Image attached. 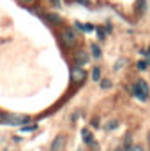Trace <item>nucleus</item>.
I'll list each match as a JSON object with an SVG mask.
<instances>
[{"mask_svg": "<svg viewBox=\"0 0 150 151\" xmlns=\"http://www.w3.org/2000/svg\"><path fill=\"white\" fill-rule=\"evenodd\" d=\"M78 2H79V4H85V5H88V4H90L88 0H78Z\"/></svg>", "mask_w": 150, "mask_h": 151, "instance_id": "20", "label": "nucleus"}, {"mask_svg": "<svg viewBox=\"0 0 150 151\" xmlns=\"http://www.w3.org/2000/svg\"><path fill=\"white\" fill-rule=\"evenodd\" d=\"M69 76H71V81H73L74 84H83V83L87 81V72H85V69L79 67V65H73Z\"/></svg>", "mask_w": 150, "mask_h": 151, "instance_id": "3", "label": "nucleus"}, {"mask_svg": "<svg viewBox=\"0 0 150 151\" xmlns=\"http://www.w3.org/2000/svg\"><path fill=\"white\" fill-rule=\"evenodd\" d=\"M73 58H74V65H79V67H85L88 63V60H90V56L85 51H78Z\"/></svg>", "mask_w": 150, "mask_h": 151, "instance_id": "5", "label": "nucleus"}, {"mask_svg": "<svg viewBox=\"0 0 150 151\" xmlns=\"http://www.w3.org/2000/svg\"><path fill=\"white\" fill-rule=\"evenodd\" d=\"M133 93H134V97L138 100L147 102L149 100V95H150V88H149V84H147V81H143V79L136 81L134 86H133Z\"/></svg>", "mask_w": 150, "mask_h": 151, "instance_id": "1", "label": "nucleus"}, {"mask_svg": "<svg viewBox=\"0 0 150 151\" xmlns=\"http://www.w3.org/2000/svg\"><path fill=\"white\" fill-rule=\"evenodd\" d=\"M44 19L46 21H50V23H53V25H57V23H60L62 19H60V16L58 14H55V12H46L44 14Z\"/></svg>", "mask_w": 150, "mask_h": 151, "instance_id": "7", "label": "nucleus"}, {"mask_svg": "<svg viewBox=\"0 0 150 151\" xmlns=\"http://www.w3.org/2000/svg\"><path fill=\"white\" fill-rule=\"evenodd\" d=\"M21 2H25V4H32L34 0H21Z\"/></svg>", "mask_w": 150, "mask_h": 151, "instance_id": "21", "label": "nucleus"}, {"mask_svg": "<svg viewBox=\"0 0 150 151\" xmlns=\"http://www.w3.org/2000/svg\"><path fill=\"white\" fill-rule=\"evenodd\" d=\"M90 51H92V56H94V58H101V53H103V51H101V47H99L97 44H92V46H90Z\"/></svg>", "mask_w": 150, "mask_h": 151, "instance_id": "11", "label": "nucleus"}, {"mask_svg": "<svg viewBox=\"0 0 150 151\" xmlns=\"http://www.w3.org/2000/svg\"><path fill=\"white\" fill-rule=\"evenodd\" d=\"M81 137H83V142L87 146H94V135H92V132L88 128H83L81 130Z\"/></svg>", "mask_w": 150, "mask_h": 151, "instance_id": "6", "label": "nucleus"}, {"mask_svg": "<svg viewBox=\"0 0 150 151\" xmlns=\"http://www.w3.org/2000/svg\"><path fill=\"white\" fill-rule=\"evenodd\" d=\"M131 151H145V150H143L141 146H133V150H131Z\"/></svg>", "mask_w": 150, "mask_h": 151, "instance_id": "19", "label": "nucleus"}, {"mask_svg": "<svg viewBox=\"0 0 150 151\" xmlns=\"http://www.w3.org/2000/svg\"><path fill=\"white\" fill-rule=\"evenodd\" d=\"M113 128H117V121H110L108 123V130H113Z\"/></svg>", "mask_w": 150, "mask_h": 151, "instance_id": "18", "label": "nucleus"}, {"mask_svg": "<svg viewBox=\"0 0 150 151\" xmlns=\"http://www.w3.org/2000/svg\"><path fill=\"white\" fill-rule=\"evenodd\" d=\"M0 114H2V113H0Z\"/></svg>", "mask_w": 150, "mask_h": 151, "instance_id": "25", "label": "nucleus"}, {"mask_svg": "<svg viewBox=\"0 0 150 151\" xmlns=\"http://www.w3.org/2000/svg\"><path fill=\"white\" fill-rule=\"evenodd\" d=\"M115 151H124V150H122V148H118V150H115Z\"/></svg>", "mask_w": 150, "mask_h": 151, "instance_id": "23", "label": "nucleus"}, {"mask_svg": "<svg viewBox=\"0 0 150 151\" xmlns=\"http://www.w3.org/2000/svg\"><path fill=\"white\" fill-rule=\"evenodd\" d=\"M131 150H133V139L125 137V141H124V151H131Z\"/></svg>", "mask_w": 150, "mask_h": 151, "instance_id": "12", "label": "nucleus"}, {"mask_svg": "<svg viewBox=\"0 0 150 151\" xmlns=\"http://www.w3.org/2000/svg\"><path fill=\"white\" fill-rule=\"evenodd\" d=\"M95 32H97V35H99V39H104V37H106V32H104V30H103L101 27H99V28H97Z\"/></svg>", "mask_w": 150, "mask_h": 151, "instance_id": "17", "label": "nucleus"}, {"mask_svg": "<svg viewBox=\"0 0 150 151\" xmlns=\"http://www.w3.org/2000/svg\"><path fill=\"white\" fill-rule=\"evenodd\" d=\"M101 83V88H104V90H108L110 86H111V81L110 79H103V81H99Z\"/></svg>", "mask_w": 150, "mask_h": 151, "instance_id": "15", "label": "nucleus"}, {"mask_svg": "<svg viewBox=\"0 0 150 151\" xmlns=\"http://www.w3.org/2000/svg\"><path fill=\"white\" fill-rule=\"evenodd\" d=\"M136 67H138V70H147L149 63H147V60H140V62L136 63Z\"/></svg>", "mask_w": 150, "mask_h": 151, "instance_id": "13", "label": "nucleus"}, {"mask_svg": "<svg viewBox=\"0 0 150 151\" xmlns=\"http://www.w3.org/2000/svg\"><path fill=\"white\" fill-rule=\"evenodd\" d=\"M76 27H78L79 30L87 32V34H90V32H94V30H95V28H94V25H90V23H79V21H76Z\"/></svg>", "mask_w": 150, "mask_h": 151, "instance_id": "8", "label": "nucleus"}, {"mask_svg": "<svg viewBox=\"0 0 150 151\" xmlns=\"http://www.w3.org/2000/svg\"><path fill=\"white\" fill-rule=\"evenodd\" d=\"M92 81L94 83H99L101 81V69L99 67H94L92 69Z\"/></svg>", "mask_w": 150, "mask_h": 151, "instance_id": "10", "label": "nucleus"}, {"mask_svg": "<svg viewBox=\"0 0 150 151\" xmlns=\"http://www.w3.org/2000/svg\"><path fill=\"white\" fill-rule=\"evenodd\" d=\"M34 130H37V125L36 123H32L28 127H21V132H34Z\"/></svg>", "mask_w": 150, "mask_h": 151, "instance_id": "14", "label": "nucleus"}, {"mask_svg": "<svg viewBox=\"0 0 150 151\" xmlns=\"http://www.w3.org/2000/svg\"><path fill=\"white\" fill-rule=\"evenodd\" d=\"M60 40H62L64 46L74 47L76 46V34L69 28V27H67V28H62V30H60Z\"/></svg>", "mask_w": 150, "mask_h": 151, "instance_id": "4", "label": "nucleus"}, {"mask_svg": "<svg viewBox=\"0 0 150 151\" xmlns=\"http://www.w3.org/2000/svg\"><path fill=\"white\" fill-rule=\"evenodd\" d=\"M2 151H7V150H2Z\"/></svg>", "mask_w": 150, "mask_h": 151, "instance_id": "24", "label": "nucleus"}, {"mask_svg": "<svg viewBox=\"0 0 150 151\" xmlns=\"http://www.w3.org/2000/svg\"><path fill=\"white\" fill-rule=\"evenodd\" d=\"M30 121V118L28 116H18V114H0V123H4V125H9V127H18V125H25V123H28Z\"/></svg>", "mask_w": 150, "mask_h": 151, "instance_id": "2", "label": "nucleus"}, {"mask_svg": "<svg viewBox=\"0 0 150 151\" xmlns=\"http://www.w3.org/2000/svg\"><path fill=\"white\" fill-rule=\"evenodd\" d=\"M143 55H145V56H150V47H149V51H147V53H143Z\"/></svg>", "mask_w": 150, "mask_h": 151, "instance_id": "22", "label": "nucleus"}, {"mask_svg": "<svg viewBox=\"0 0 150 151\" xmlns=\"http://www.w3.org/2000/svg\"><path fill=\"white\" fill-rule=\"evenodd\" d=\"M60 146H62V135H57V137H55V141L51 142L50 151H58V150H60Z\"/></svg>", "mask_w": 150, "mask_h": 151, "instance_id": "9", "label": "nucleus"}, {"mask_svg": "<svg viewBox=\"0 0 150 151\" xmlns=\"http://www.w3.org/2000/svg\"><path fill=\"white\" fill-rule=\"evenodd\" d=\"M125 63H127V60H118V62H117V65H115V70H120V67H122V65H125Z\"/></svg>", "mask_w": 150, "mask_h": 151, "instance_id": "16", "label": "nucleus"}]
</instances>
